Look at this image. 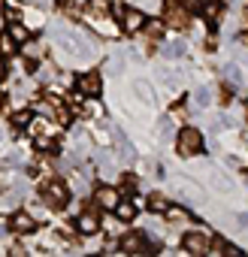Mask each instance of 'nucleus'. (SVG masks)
Instances as JSON below:
<instances>
[{
    "mask_svg": "<svg viewBox=\"0 0 248 257\" xmlns=\"http://www.w3.org/2000/svg\"><path fill=\"white\" fill-rule=\"evenodd\" d=\"M176 149H179V155H185V158L197 155V152L203 149V137H200V131H194V127H185V131L176 137Z\"/></svg>",
    "mask_w": 248,
    "mask_h": 257,
    "instance_id": "nucleus-1",
    "label": "nucleus"
},
{
    "mask_svg": "<svg viewBox=\"0 0 248 257\" xmlns=\"http://www.w3.org/2000/svg\"><path fill=\"white\" fill-rule=\"evenodd\" d=\"M43 200H46L52 209H64L67 200H70V191H67L64 182H46V188H43Z\"/></svg>",
    "mask_w": 248,
    "mask_h": 257,
    "instance_id": "nucleus-2",
    "label": "nucleus"
},
{
    "mask_svg": "<svg viewBox=\"0 0 248 257\" xmlns=\"http://www.w3.org/2000/svg\"><path fill=\"white\" fill-rule=\"evenodd\" d=\"M164 16H167V25L170 28H185L191 19V10L182 4V0H167V10H164Z\"/></svg>",
    "mask_w": 248,
    "mask_h": 257,
    "instance_id": "nucleus-3",
    "label": "nucleus"
},
{
    "mask_svg": "<svg viewBox=\"0 0 248 257\" xmlns=\"http://www.w3.org/2000/svg\"><path fill=\"white\" fill-rule=\"evenodd\" d=\"M79 233H85V236H94V233H100V206L94 203L91 209H85V212H79Z\"/></svg>",
    "mask_w": 248,
    "mask_h": 257,
    "instance_id": "nucleus-4",
    "label": "nucleus"
},
{
    "mask_svg": "<svg viewBox=\"0 0 248 257\" xmlns=\"http://www.w3.org/2000/svg\"><path fill=\"white\" fill-rule=\"evenodd\" d=\"M118 25H121L124 34H137V31L146 28V13H143V10H124V13L118 16Z\"/></svg>",
    "mask_w": 248,
    "mask_h": 257,
    "instance_id": "nucleus-5",
    "label": "nucleus"
},
{
    "mask_svg": "<svg viewBox=\"0 0 248 257\" xmlns=\"http://www.w3.org/2000/svg\"><path fill=\"white\" fill-rule=\"evenodd\" d=\"M94 203H97L100 209H106V212H115L118 203H121V194H118L112 185H100V188L94 191Z\"/></svg>",
    "mask_w": 248,
    "mask_h": 257,
    "instance_id": "nucleus-6",
    "label": "nucleus"
},
{
    "mask_svg": "<svg viewBox=\"0 0 248 257\" xmlns=\"http://www.w3.org/2000/svg\"><path fill=\"white\" fill-rule=\"evenodd\" d=\"M182 245H185V251H191V254H206L209 251V233H200V230H191V233H185V239H182Z\"/></svg>",
    "mask_w": 248,
    "mask_h": 257,
    "instance_id": "nucleus-7",
    "label": "nucleus"
},
{
    "mask_svg": "<svg viewBox=\"0 0 248 257\" xmlns=\"http://www.w3.org/2000/svg\"><path fill=\"white\" fill-rule=\"evenodd\" d=\"M100 88H103L100 73H85V76H79V91H82L85 97H97Z\"/></svg>",
    "mask_w": 248,
    "mask_h": 257,
    "instance_id": "nucleus-8",
    "label": "nucleus"
},
{
    "mask_svg": "<svg viewBox=\"0 0 248 257\" xmlns=\"http://www.w3.org/2000/svg\"><path fill=\"white\" fill-rule=\"evenodd\" d=\"M121 248L128 251V254H143V251H149L152 245L146 242V236H143V233H128V236L121 239Z\"/></svg>",
    "mask_w": 248,
    "mask_h": 257,
    "instance_id": "nucleus-9",
    "label": "nucleus"
},
{
    "mask_svg": "<svg viewBox=\"0 0 248 257\" xmlns=\"http://www.w3.org/2000/svg\"><path fill=\"white\" fill-rule=\"evenodd\" d=\"M34 227H37V221H34L31 212H16L13 215V230L16 233H34Z\"/></svg>",
    "mask_w": 248,
    "mask_h": 257,
    "instance_id": "nucleus-10",
    "label": "nucleus"
},
{
    "mask_svg": "<svg viewBox=\"0 0 248 257\" xmlns=\"http://www.w3.org/2000/svg\"><path fill=\"white\" fill-rule=\"evenodd\" d=\"M109 13V0H88V7H85V16L88 19H100V16H106Z\"/></svg>",
    "mask_w": 248,
    "mask_h": 257,
    "instance_id": "nucleus-11",
    "label": "nucleus"
},
{
    "mask_svg": "<svg viewBox=\"0 0 248 257\" xmlns=\"http://www.w3.org/2000/svg\"><path fill=\"white\" fill-rule=\"evenodd\" d=\"M10 37L22 46V43L31 40V31H28V25H22V22H10Z\"/></svg>",
    "mask_w": 248,
    "mask_h": 257,
    "instance_id": "nucleus-12",
    "label": "nucleus"
},
{
    "mask_svg": "<svg viewBox=\"0 0 248 257\" xmlns=\"http://www.w3.org/2000/svg\"><path fill=\"white\" fill-rule=\"evenodd\" d=\"M115 218H118V221H134V218H137V209H134V203H118V209H115Z\"/></svg>",
    "mask_w": 248,
    "mask_h": 257,
    "instance_id": "nucleus-13",
    "label": "nucleus"
},
{
    "mask_svg": "<svg viewBox=\"0 0 248 257\" xmlns=\"http://www.w3.org/2000/svg\"><path fill=\"white\" fill-rule=\"evenodd\" d=\"M149 209H152V212H164V215H167L170 200H167L164 194H152V197H149Z\"/></svg>",
    "mask_w": 248,
    "mask_h": 257,
    "instance_id": "nucleus-14",
    "label": "nucleus"
},
{
    "mask_svg": "<svg viewBox=\"0 0 248 257\" xmlns=\"http://www.w3.org/2000/svg\"><path fill=\"white\" fill-rule=\"evenodd\" d=\"M34 149L37 152H52L55 149V140L49 134H40V137H34Z\"/></svg>",
    "mask_w": 248,
    "mask_h": 257,
    "instance_id": "nucleus-15",
    "label": "nucleus"
},
{
    "mask_svg": "<svg viewBox=\"0 0 248 257\" xmlns=\"http://www.w3.org/2000/svg\"><path fill=\"white\" fill-rule=\"evenodd\" d=\"M164 25L167 22H146V34L152 40H164Z\"/></svg>",
    "mask_w": 248,
    "mask_h": 257,
    "instance_id": "nucleus-16",
    "label": "nucleus"
},
{
    "mask_svg": "<svg viewBox=\"0 0 248 257\" xmlns=\"http://www.w3.org/2000/svg\"><path fill=\"white\" fill-rule=\"evenodd\" d=\"M22 52H25L28 58H40V55H43V43H37V40H28V43H22Z\"/></svg>",
    "mask_w": 248,
    "mask_h": 257,
    "instance_id": "nucleus-17",
    "label": "nucleus"
},
{
    "mask_svg": "<svg viewBox=\"0 0 248 257\" xmlns=\"http://www.w3.org/2000/svg\"><path fill=\"white\" fill-rule=\"evenodd\" d=\"M115 143H118V158H121V161H124V164H131V161H134V149H131V146H128V143H124V140H121V137H118V140H115Z\"/></svg>",
    "mask_w": 248,
    "mask_h": 257,
    "instance_id": "nucleus-18",
    "label": "nucleus"
},
{
    "mask_svg": "<svg viewBox=\"0 0 248 257\" xmlns=\"http://www.w3.org/2000/svg\"><path fill=\"white\" fill-rule=\"evenodd\" d=\"M194 103H197L200 109H206V106L212 103V94H209V88H197V91H194Z\"/></svg>",
    "mask_w": 248,
    "mask_h": 257,
    "instance_id": "nucleus-19",
    "label": "nucleus"
},
{
    "mask_svg": "<svg viewBox=\"0 0 248 257\" xmlns=\"http://www.w3.org/2000/svg\"><path fill=\"white\" fill-rule=\"evenodd\" d=\"M164 55H167V58H182V55H185V43H182V40H179V43H170V46L164 49Z\"/></svg>",
    "mask_w": 248,
    "mask_h": 257,
    "instance_id": "nucleus-20",
    "label": "nucleus"
},
{
    "mask_svg": "<svg viewBox=\"0 0 248 257\" xmlns=\"http://www.w3.org/2000/svg\"><path fill=\"white\" fill-rule=\"evenodd\" d=\"M16 46H19V43H16L10 34H7L4 40H0V52H4V55H16Z\"/></svg>",
    "mask_w": 248,
    "mask_h": 257,
    "instance_id": "nucleus-21",
    "label": "nucleus"
},
{
    "mask_svg": "<svg viewBox=\"0 0 248 257\" xmlns=\"http://www.w3.org/2000/svg\"><path fill=\"white\" fill-rule=\"evenodd\" d=\"M31 118H34V115H31L28 109H22V112L13 115V124H16V127H25V124H31Z\"/></svg>",
    "mask_w": 248,
    "mask_h": 257,
    "instance_id": "nucleus-22",
    "label": "nucleus"
},
{
    "mask_svg": "<svg viewBox=\"0 0 248 257\" xmlns=\"http://www.w3.org/2000/svg\"><path fill=\"white\" fill-rule=\"evenodd\" d=\"M167 218L176 224V221H185V218H188V212H185V209H176V206H170V209H167Z\"/></svg>",
    "mask_w": 248,
    "mask_h": 257,
    "instance_id": "nucleus-23",
    "label": "nucleus"
},
{
    "mask_svg": "<svg viewBox=\"0 0 248 257\" xmlns=\"http://www.w3.org/2000/svg\"><path fill=\"white\" fill-rule=\"evenodd\" d=\"M206 19H209V22H218V19H221V7L212 4V0H209V7H206Z\"/></svg>",
    "mask_w": 248,
    "mask_h": 257,
    "instance_id": "nucleus-24",
    "label": "nucleus"
},
{
    "mask_svg": "<svg viewBox=\"0 0 248 257\" xmlns=\"http://www.w3.org/2000/svg\"><path fill=\"white\" fill-rule=\"evenodd\" d=\"M121 185H124V194H134V191H137V179H134V176H124Z\"/></svg>",
    "mask_w": 248,
    "mask_h": 257,
    "instance_id": "nucleus-25",
    "label": "nucleus"
},
{
    "mask_svg": "<svg viewBox=\"0 0 248 257\" xmlns=\"http://www.w3.org/2000/svg\"><path fill=\"white\" fill-rule=\"evenodd\" d=\"M224 76H227L230 82H239V70H236L233 64H224Z\"/></svg>",
    "mask_w": 248,
    "mask_h": 257,
    "instance_id": "nucleus-26",
    "label": "nucleus"
},
{
    "mask_svg": "<svg viewBox=\"0 0 248 257\" xmlns=\"http://www.w3.org/2000/svg\"><path fill=\"white\" fill-rule=\"evenodd\" d=\"M70 121H73V115H70V109H64V106H61V109H58V124H64V127H67Z\"/></svg>",
    "mask_w": 248,
    "mask_h": 257,
    "instance_id": "nucleus-27",
    "label": "nucleus"
},
{
    "mask_svg": "<svg viewBox=\"0 0 248 257\" xmlns=\"http://www.w3.org/2000/svg\"><path fill=\"white\" fill-rule=\"evenodd\" d=\"M239 224H242V227H248V215H239Z\"/></svg>",
    "mask_w": 248,
    "mask_h": 257,
    "instance_id": "nucleus-28",
    "label": "nucleus"
},
{
    "mask_svg": "<svg viewBox=\"0 0 248 257\" xmlns=\"http://www.w3.org/2000/svg\"><path fill=\"white\" fill-rule=\"evenodd\" d=\"M4 76H7V64H0V82H4Z\"/></svg>",
    "mask_w": 248,
    "mask_h": 257,
    "instance_id": "nucleus-29",
    "label": "nucleus"
},
{
    "mask_svg": "<svg viewBox=\"0 0 248 257\" xmlns=\"http://www.w3.org/2000/svg\"><path fill=\"white\" fill-rule=\"evenodd\" d=\"M0 112H4V97H0Z\"/></svg>",
    "mask_w": 248,
    "mask_h": 257,
    "instance_id": "nucleus-30",
    "label": "nucleus"
},
{
    "mask_svg": "<svg viewBox=\"0 0 248 257\" xmlns=\"http://www.w3.org/2000/svg\"><path fill=\"white\" fill-rule=\"evenodd\" d=\"M34 4H43V0H34Z\"/></svg>",
    "mask_w": 248,
    "mask_h": 257,
    "instance_id": "nucleus-31",
    "label": "nucleus"
},
{
    "mask_svg": "<svg viewBox=\"0 0 248 257\" xmlns=\"http://www.w3.org/2000/svg\"><path fill=\"white\" fill-rule=\"evenodd\" d=\"M203 4H209V0H203Z\"/></svg>",
    "mask_w": 248,
    "mask_h": 257,
    "instance_id": "nucleus-32",
    "label": "nucleus"
}]
</instances>
